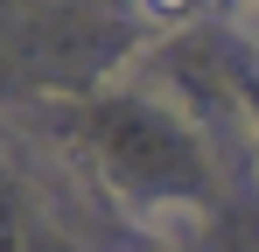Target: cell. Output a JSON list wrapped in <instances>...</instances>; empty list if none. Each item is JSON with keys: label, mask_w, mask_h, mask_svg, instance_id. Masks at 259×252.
Listing matches in <instances>:
<instances>
[{"label": "cell", "mask_w": 259, "mask_h": 252, "mask_svg": "<svg viewBox=\"0 0 259 252\" xmlns=\"http://www.w3.org/2000/svg\"><path fill=\"white\" fill-rule=\"evenodd\" d=\"M140 7H147V14H182L189 0H140Z\"/></svg>", "instance_id": "cell-1"}]
</instances>
